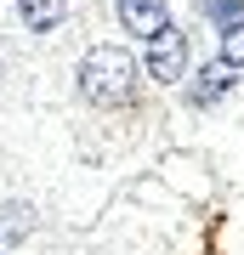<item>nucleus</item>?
Wrapping results in <instances>:
<instances>
[{
	"label": "nucleus",
	"instance_id": "obj_5",
	"mask_svg": "<svg viewBox=\"0 0 244 255\" xmlns=\"http://www.w3.org/2000/svg\"><path fill=\"white\" fill-rule=\"evenodd\" d=\"M233 63H222V57H216V63H210L205 74H199V85H193V102H216L222 91H233Z\"/></svg>",
	"mask_w": 244,
	"mask_h": 255
},
{
	"label": "nucleus",
	"instance_id": "obj_2",
	"mask_svg": "<svg viewBox=\"0 0 244 255\" xmlns=\"http://www.w3.org/2000/svg\"><path fill=\"white\" fill-rule=\"evenodd\" d=\"M188 34H182L176 23H165L159 34H148V80H159V85H182V74H188Z\"/></svg>",
	"mask_w": 244,
	"mask_h": 255
},
{
	"label": "nucleus",
	"instance_id": "obj_6",
	"mask_svg": "<svg viewBox=\"0 0 244 255\" xmlns=\"http://www.w3.org/2000/svg\"><path fill=\"white\" fill-rule=\"evenodd\" d=\"M17 11H23V23L34 28V34H45V28L63 23V0H17Z\"/></svg>",
	"mask_w": 244,
	"mask_h": 255
},
{
	"label": "nucleus",
	"instance_id": "obj_3",
	"mask_svg": "<svg viewBox=\"0 0 244 255\" xmlns=\"http://www.w3.org/2000/svg\"><path fill=\"white\" fill-rule=\"evenodd\" d=\"M119 23L148 40V34H159V28L171 23V6H165V0H119Z\"/></svg>",
	"mask_w": 244,
	"mask_h": 255
},
{
	"label": "nucleus",
	"instance_id": "obj_8",
	"mask_svg": "<svg viewBox=\"0 0 244 255\" xmlns=\"http://www.w3.org/2000/svg\"><path fill=\"white\" fill-rule=\"evenodd\" d=\"M222 63L244 68V23H239V28H222Z\"/></svg>",
	"mask_w": 244,
	"mask_h": 255
},
{
	"label": "nucleus",
	"instance_id": "obj_7",
	"mask_svg": "<svg viewBox=\"0 0 244 255\" xmlns=\"http://www.w3.org/2000/svg\"><path fill=\"white\" fill-rule=\"evenodd\" d=\"M205 11H210L222 28H239V23H244V6H239V0H205Z\"/></svg>",
	"mask_w": 244,
	"mask_h": 255
},
{
	"label": "nucleus",
	"instance_id": "obj_4",
	"mask_svg": "<svg viewBox=\"0 0 244 255\" xmlns=\"http://www.w3.org/2000/svg\"><path fill=\"white\" fill-rule=\"evenodd\" d=\"M34 233V210H28L23 199H11V204H0V244H17V238Z\"/></svg>",
	"mask_w": 244,
	"mask_h": 255
},
{
	"label": "nucleus",
	"instance_id": "obj_1",
	"mask_svg": "<svg viewBox=\"0 0 244 255\" xmlns=\"http://www.w3.org/2000/svg\"><path fill=\"white\" fill-rule=\"evenodd\" d=\"M80 91L97 108H131L136 102V57L119 46H91L80 63Z\"/></svg>",
	"mask_w": 244,
	"mask_h": 255
}]
</instances>
